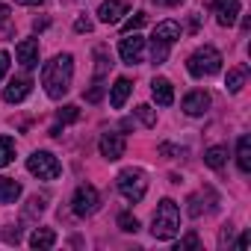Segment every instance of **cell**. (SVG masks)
<instances>
[{
    "instance_id": "7402d4cb",
    "label": "cell",
    "mask_w": 251,
    "mask_h": 251,
    "mask_svg": "<svg viewBox=\"0 0 251 251\" xmlns=\"http://www.w3.org/2000/svg\"><path fill=\"white\" fill-rule=\"evenodd\" d=\"M15 160V142L9 136H0V169H6Z\"/></svg>"
},
{
    "instance_id": "ac0fdd59",
    "label": "cell",
    "mask_w": 251,
    "mask_h": 251,
    "mask_svg": "<svg viewBox=\"0 0 251 251\" xmlns=\"http://www.w3.org/2000/svg\"><path fill=\"white\" fill-rule=\"evenodd\" d=\"M236 163H239V172H251V139L248 136H239L236 142Z\"/></svg>"
},
{
    "instance_id": "ffe728a7",
    "label": "cell",
    "mask_w": 251,
    "mask_h": 251,
    "mask_svg": "<svg viewBox=\"0 0 251 251\" xmlns=\"http://www.w3.org/2000/svg\"><path fill=\"white\" fill-rule=\"evenodd\" d=\"M30 245L33 248H53L56 245V233L50 227H39L33 236H30Z\"/></svg>"
},
{
    "instance_id": "8992f818",
    "label": "cell",
    "mask_w": 251,
    "mask_h": 251,
    "mask_svg": "<svg viewBox=\"0 0 251 251\" xmlns=\"http://www.w3.org/2000/svg\"><path fill=\"white\" fill-rule=\"evenodd\" d=\"M98 204H100V198H98V189H95V186H89V183L77 186L74 201H71V210H74L77 216H92V213L98 210Z\"/></svg>"
},
{
    "instance_id": "e575fe53",
    "label": "cell",
    "mask_w": 251,
    "mask_h": 251,
    "mask_svg": "<svg viewBox=\"0 0 251 251\" xmlns=\"http://www.w3.org/2000/svg\"><path fill=\"white\" fill-rule=\"evenodd\" d=\"M15 3H21V6H39V3H45V0H15Z\"/></svg>"
},
{
    "instance_id": "f546056e",
    "label": "cell",
    "mask_w": 251,
    "mask_h": 251,
    "mask_svg": "<svg viewBox=\"0 0 251 251\" xmlns=\"http://www.w3.org/2000/svg\"><path fill=\"white\" fill-rule=\"evenodd\" d=\"M100 95H103V83H95V86L86 92V100H89V103H98V100H100Z\"/></svg>"
},
{
    "instance_id": "603a6c76",
    "label": "cell",
    "mask_w": 251,
    "mask_h": 251,
    "mask_svg": "<svg viewBox=\"0 0 251 251\" xmlns=\"http://www.w3.org/2000/svg\"><path fill=\"white\" fill-rule=\"evenodd\" d=\"M15 27H12V15H9V6H0V39H12Z\"/></svg>"
},
{
    "instance_id": "d590c367",
    "label": "cell",
    "mask_w": 251,
    "mask_h": 251,
    "mask_svg": "<svg viewBox=\"0 0 251 251\" xmlns=\"http://www.w3.org/2000/svg\"><path fill=\"white\" fill-rule=\"evenodd\" d=\"M157 3H160V6H180L183 0H157Z\"/></svg>"
},
{
    "instance_id": "7c38bea8",
    "label": "cell",
    "mask_w": 251,
    "mask_h": 251,
    "mask_svg": "<svg viewBox=\"0 0 251 251\" xmlns=\"http://www.w3.org/2000/svg\"><path fill=\"white\" fill-rule=\"evenodd\" d=\"M15 56H18V62H21L24 68H36V65H39V42H36V39H24V42H18Z\"/></svg>"
},
{
    "instance_id": "d4e9b609",
    "label": "cell",
    "mask_w": 251,
    "mask_h": 251,
    "mask_svg": "<svg viewBox=\"0 0 251 251\" xmlns=\"http://www.w3.org/2000/svg\"><path fill=\"white\" fill-rule=\"evenodd\" d=\"M169 48H172V45L154 42V48H151V62H154V65H163V62H166V56H169Z\"/></svg>"
},
{
    "instance_id": "e0dca14e",
    "label": "cell",
    "mask_w": 251,
    "mask_h": 251,
    "mask_svg": "<svg viewBox=\"0 0 251 251\" xmlns=\"http://www.w3.org/2000/svg\"><path fill=\"white\" fill-rule=\"evenodd\" d=\"M21 195V183L15 177H0V204H12Z\"/></svg>"
},
{
    "instance_id": "52a82bcc",
    "label": "cell",
    "mask_w": 251,
    "mask_h": 251,
    "mask_svg": "<svg viewBox=\"0 0 251 251\" xmlns=\"http://www.w3.org/2000/svg\"><path fill=\"white\" fill-rule=\"evenodd\" d=\"M118 53H121V59L127 62V65L142 62V53H145V39H142V36H136V33H127V36L121 39V45H118Z\"/></svg>"
},
{
    "instance_id": "2e32d148",
    "label": "cell",
    "mask_w": 251,
    "mask_h": 251,
    "mask_svg": "<svg viewBox=\"0 0 251 251\" xmlns=\"http://www.w3.org/2000/svg\"><path fill=\"white\" fill-rule=\"evenodd\" d=\"M130 92H133V83H130L127 77H118V80H115V86H112V92H109V103H112L115 109H121V106H124V100L130 98Z\"/></svg>"
},
{
    "instance_id": "484cf974",
    "label": "cell",
    "mask_w": 251,
    "mask_h": 251,
    "mask_svg": "<svg viewBox=\"0 0 251 251\" xmlns=\"http://www.w3.org/2000/svg\"><path fill=\"white\" fill-rule=\"evenodd\" d=\"M145 24H148V15H145V12H136L130 21H124V33H136V30H142Z\"/></svg>"
},
{
    "instance_id": "ba28073f",
    "label": "cell",
    "mask_w": 251,
    "mask_h": 251,
    "mask_svg": "<svg viewBox=\"0 0 251 251\" xmlns=\"http://www.w3.org/2000/svg\"><path fill=\"white\" fill-rule=\"evenodd\" d=\"M98 148H100V157L118 160V157H124V148H127V142H124L121 133H103L100 142H98Z\"/></svg>"
},
{
    "instance_id": "83f0119b",
    "label": "cell",
    "mask_w": 251,
    "mask_h": 251,
    "mask_svg": "<svg viewBox=\"0 0 251 251\" xmlns=\"http://www.w3.org/2000/svg\"><path fill=\"white\" fill-rule=\"evenodd\" d=\"M56 118H59L62 124H68V121H77V118H80V109H77L74 103H68V106H62V109L56 112Z\"/></svg>"
},
{
    "instance_id": "cb8c5ba5",
    "label": "cell",
    "mask_w": 251,
    "mask_h": 251,
    "mask_svg": "<svg viewBox=\"0 0 251 251\" xmlns=\"http://www.w3.org/2000/svg\"><path fill=\"white\" fill-rule=\"evenodd\" d=\"M118 227H121L124 233H136V230H139V219H136L133 213H121V216H118Z\"/></svg>"
},
{
    "instance_id": "5b68a950",
    "label": "cell",
    "mask_w": 251,
    "mask_h": 251,
    "mask_svg": "<svg viewBox=\"0 0 251 251\" xmlns=\"http://www.w3.org/2000/svg\"><path fill=\"white\" fill-rule=\"evenodd\" d=\"M27 172L36 175L39 180H56L59 172H62V166H59V160H56L53 154H48V151H36V154L27 160Z\"/></svg>"
},
{
    "instance_id": "30bf717a",
    "label": "cell",
    "mask_w": 251,
    "mask_h": 251,
    "mask_svg": "<svg viewBox=\"0 0 251 251\" xmlns=\"http://www.w3.org/2000/svg\"><path fill=\"white\" fill-rule=\"evenodd\" d=\"M127 3L124 0H103V3L98 6V18L103 21V24H118L121 21V15H127Z\"/></svg>"
},
{
    "instance_id": "4fadbf2b",
    "label": "cell",
    "mask_w": 251,
    "mask_h": 251,
    "mask_svg": "<svg viewBox=\"0 0 251 251\" xmlns=\"http://www.w3.org/2000/svg\"><path fill=\"white\" fill-rule=\"evenodd\" d=\"M207 106H210V95H207L204 89L189 92V95L183 98V112H186V115H204Z\"/></svg>"
},
{
    "instance_id": "1f68e13d",
    "label": "cell",
    "mask_w": 251,
    "mask_h": 251,
    "mask_svg": "<svg viewBox=\"0 0 251 251\" xmlns=\"http://www.w3.org/2000/svg\"><path fill=\"white\" fill-rule=\"evenodd\" d=\"M74 30H77V33H89V30H92V21H89V18H77V21H74Z\"/></svg>"
},
{
    "instance_id": "7a4b0ae2",
    "label": "cell",
    "mask_w": 251,
    "mask_h": 251,
    "mask_svg": "<svg viewBox=\"0 0 251 251\" xmlns=\"http://www.w3.org/2000/svg\"><path fill=\"white\" fill-rule=\"evenodd\" d=\"M180 230V210L172 198H163L157 213H154V222H151V233L157 239H175Z\"/></svg>"
},
{
    "instance_id": "6da1fadb",
    "label": "cell",
    "mask_w": 251,
    "mask_h": 251,
    "mask_svg": "<svg viewBox=\"0 0 251 251\" xmlns=\"http://www.w3.org/2000/svg\"><path fill=\"white\" fill-rule=\"evenodd\" d=\"M71 77H74V56H71V53L53 56V59L42 68V86H45L48 98L59 100V98L71 89Z\"/></svg>"
},
{
    "instance_id": "836d02e7",
    "label": "cell",
    "mask_w": 251,
    "mask_h": 251,
    "mask_svg": "<svg viewBox=\"0 0 251 251\" xmlns=\"http://www.w3.org/2000/svg\"><path fill=\"white\" fill-rule=\"evenodd\" d=\"M21 239V230L15 227V230H6V242H18Z\"/></svg>"
},
{
    "instance_id": "9a60e30c",
    "label": "cell",
    "mask_w": 251,
    "mask_h": 251,
    "mask_svg": "<svg viewBox=\"0 0 251 251\" xmlns=\"http://www.w3.org/2000/svg\"><path fill=\"white\" fill-rule=\"evenodd\" d=\"M151 95H154V100H157L160 106H172V103H175V89H172V83H169L166 77H157V80L151 83Z\"/></svg>"
},
{
    "instance_id": "8fae6325",
    "label": "cell",
    "mask_w": 251,
    "mask_h": 251,
    "mask_svg": "<svg viewBox=\"0 0 251 251\" xmlns=\"http://www.w3.org/2000/svg\"><path fill=\"white\" fill-rule=\"evenodd\" d=\"M30 89H33V80L24 74V77H15V80H9V86H6V92H3V100L6 103H21L27 95H30Z\"/></svg>"
},
{
    "instance_id": "44dd1931",
    "label": "cell",
    "mask_w": 251,
    "mask_h": 251,
    "mask_svg": "<svg viewBox=\"0 0 251 251\" xmlns=\"http://www.w3.org/2000/svg\"><path fill=\"white\" fill-rule=\"evenodd\" d=\"M204 163H207L210 169H222V166L227 163V148H225V145H213V148L204 154Z\"/></svg>"
},
{
    "instance_id": "5bb4252c",
    "label": "cell",
    "mask_w": 251,
    "mask_h": 251,
    "mask_svg": "<svg viewBox=\"0 0 251 251\" xmlns=\"http://www.w3.org/2000/svg\"><path fill=\"white\" fill-rule=\"evenodd\" d=\"M151 39L154 42H163V45H175L180 39V24L177 21H163V24L154 27V36Z\"/></svg>"
},
{
    "instance_id": "277c9868",
    "label": "cell",
    "mask_w": 251,
    "mask_h": 251,
    "mask_svg": "<svg viewBox=\"0 0 251 251\" xmlns=\"http://www.w3.org/2000/svg\"><path fill=\"white\" fill-rule=\"evenodd\" d=\"M118 192L127 198V201H142L145 198V192H148V177H145V172H139V169H124L121 175H118Z\"/></svg>"
},
{
    "instance_id": "f1b7e54d",
    "label": "cell",
    "mask_w": 251,
    "mask_h": 251,
    "mask_svg": "<svg viewBox=\"0 0 251 251\" xmlns=\"http://www.w3.org/2000/svg\"><path fill=\"white\" fill-rule=\"evenodd\" d=\"M42 210H45V198H30L24 216H36V213H42Z\"/></svg>"
},
{
    "instance_id": "d6a6232c",
    "label": "cell",
    "mask_w": 251,
    "mask_h": 251,
    "mask_svg": "<svg viewBox=\"0 0 251 251\" xmlns=\"http://www.w3.org/2000/svg\"><path fill=\"white\" fill-rule=\"evenodd\" d=\"M198 245H201V239H198L195 233H189V236H186V239L180 242V248H198Z\"/></svg>"
},
{
    "instance_id": "4dcf8cb0",
    "label": "cell",
    "mask_w": 251,
    "mask_h": 251,
    "mask_svg": "<svg viewBox=\"0 0 251 251\" xmlns=\"http://www.w3.org/2000/svg\"><path fill=\"white\" fill-rule=\"evenodd\" d=\"M6 71H9V53H6V50H0V80L6 77Z\"/></svg>"
},
{
    "instance_id": "9c48e42d",
    "label": "cell",
    "mask_w": 251,
    "mask_h": 251,
    "mask_svg": "<svg viewBox=\"0 0 251 251\" xmlns=\"http://www.w3.org/2000/svg\"><path fill=\"white\" fill-rule=\"evenodd\" d=\"M213 12H216V21L222 27H233L239 18V0H216Z\"/></svg>"
},
{
    "instance_id": "d6986e66",
    "label": "cell",
    "mask_w": 251,
    "mask_h": 251,
    "mask_svg": "<svg viewBox=\"0 0 251 251\" xmlns=\"http://www.w3.org/2000/svg\"><path fill=\"white\" fill-rule=\"evenodd\" d=\"M245 77H248V68L245 65H236V68H230L227 71V80H225V86H227V92H239L242 86H245Z\"/></svg>"
},
{
    "instance_id": "3957f363",
    "label": "cell",
    "mask_w": 251,
    "mask_h": 251,
    "mask_svg": "<svg viewBox=\"0 0 251 251\" xmlns=\"http://www.w3.org/2000/svg\"><path fill=\"white\" fill-rule=\"evenodd\" d=\"M186 68H189L192 77H213V74L222 68V53H219L216 48L204 45V48H198V50L189 56Z\"/></svg>"
},
{
    "instance_id": "4316f807",
    "label": "cell",
    "mask_w": 251,
    "mask_h": 251,
    "mask_svg": "<svg viewBox=\"0 0 251 251\" xmlns=\"http://www.w3.org/2000/svg\"><path fill=\"white\" fill-rule=\"evenodd\" d=\"M136 115H139V121L145 124V127H154V124H157V115H154V109H151L148 103L136 106Z\"/></svg>"
}]
</instances>
